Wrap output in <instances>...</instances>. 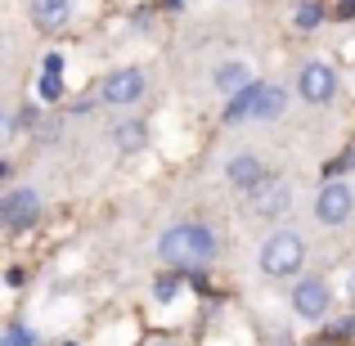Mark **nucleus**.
I'll return each instance as SVG.
<instances>
[{
    "label": "nucleus",
    "instance_id": "8",
    "mask_svg": "<svg viewBox=\"0 0 355 346\" xmlns=\"http://www.w3.org/2000/svg\"><path fill=\"white\" fill-rule=\"evenodd\" d=\"M329 302H333V293H329L324 279H306L293 293V311L302 315V320H324V315H329Z\"/></svg>",
    "mask_w": 355,
    "mask_h": 346
},
{
    "label": "nucleus",
    "instance_id": "3",
    "mask_svg": "<svg viewBox=\"0 0 355 346\" xmlns=\"http://www.w3.org/2000/svg\"><path fill=\"white\" fill-rule=\"evenodd\" d=\"M306 261V243L297 239V234H270L266 248H261V270H266L270 279H288L297 275Z\"/></svg>",
    "mask_w": 355,
    "mask_h": 346
},
{
    "label": "nucleus",
    "instance_id": "15",
    "mask_svg": "<svg viewBox=\"0 0 355 346\" xmlns=\"http://www.w3.org/2000/svg\"><path fill=\"white\" fill-rule=\"evenodd\" d=\"M0 346H36V333L27 329V324H9V329L0 333Z\"/></svg>",
    "mask_w": 355,
    "mask_h": 346
},
{
    "label": "nucleus",
    "instance_id": "19",
    "mask_svg": "<svg viewBox=\"0 0 355 346\" xmlns=\"http://www.w3.org/2000/svg\"><path fill=\"white\" fill-rule=\"evenodd\" d=\"M315 346H329V342H315Z\"/></svg>",
    "mask_w": 355,
    "mask_h": 346
},
{
    "label": "nucleus",
    "instance_id": "4",
    "mask_svg": "<svg viewBox=\"0 0 355 346\" xmlns=\"http://www.w3.org/2000/svg\"><path fill=\"white\" fill-rule=\"evenodd\" d=\"M36 216H41V193H36V189L5 193V202H0V220H5L9 230H32Z\"/></svg>",
    "mask_w": 355,
    "mask_h": 346
},
{
    "label": "nucleus",
    "instance_id": "10",
    "mask_svg": "<svg viewBox=\"0 0 355 346\" xmlns=\"http://www.w3.org/2000/svg\"><path fill=\"white\" fill-rule=\"evenodd\" d=\"M230 184H239L243 193H252L261 180H266V166H261V157H252V153H239L234 162H230Z\"/></svg>",
    "mask_w": 355,
    "mask_h": 346
},
{
    "label": "nucleus",
    "instance_id": "17",
    "mask_svg": "<svg viewBox=\"0 0 355 346\" xmlns=\"http://www.w3.org/2000/svg\"><path fill=\"white\" fill-rule=\"evenodd\" d=\"M347 293H351V302H355V275H351V284H347Z\"/></svg>",
    "mask_w": 355,
    "mask_h": 346
},
{
    "label": "nucleus",
    "instance_id": "7",
    "mask_svg": "<svg viewBox=\"0 0 355 346\" xmlns=\"http://www.w3.org/2000/svg\"><path fill=\"white\" fill-rule=\"evenodd\" d=\"M104 104H117V108H126V104H135L139 95H144V72L139 68H121V72H108V81H104Z\"/></svg>",
    "mask_w": 355,
    "mask_h": 346
},
{
    "label": "nucleus",
    "instance_id": "12",
    "mask_svg": "<svg viewBox=\"0 0 355 346\" xmlns=\"http://www.w3.org/2000/svg\"><path fill=\"white\" fill-rule=\"evenodd\" d=\"M211 81H216V90H220V95H230V99L243 95V90H252V72L243 68V63H220Z\"/></svg>",
    "mask_w": 355,
    "mask_h": 346
},
{
    "label": "nucleus",
    "instance_id": "5",
    "mask_svg": "<svg viewBox=\"0 0 355 346\" xmlns=\"http://www.w3.org/2000/svg\"><path fill=\"white\" fill-rule=\"evenodd\" d=\"M297 90H302L306 104H329V99L338 95V72H333L329 63H306L302 77H297Z\"/></svg>",
    "mask_w": 355,
    "mask_h": 346
},
{
    "label": "nucleus",
    "instance_id": "14",
    "mask_svg": "<svg viewBox=\"0 0 355 346\" xmlns=\"http://www.w3.org/2000/svg\"><path fill=\"white\" fill-rule=\"evenodd\" d=\"M320 18H324V5H320V0H302V5H297V27H302V32H315V27H320Z\"/></svg>",
    "mask_w": 355,
    "mask_h": 346
},
{
    "label": "nucleus",
    "instance_id": "1",
    "mask_svg": "<svg viewBox=\"0 0 355 346\" xmlns=\"http://www.w3.org/2000/svg\"><path fill=\"white\" fill-rule=\"evenodd\" d=\"M216 234L207 225H171L162 234V243H157V252H162L166 266L175 270H202L211 257H216Z\"/></svg>",
    "mask_w": 355,
    "mask_h": 346
},
{
    "label": "nucleus",
    "instance_id": "9",
    "mask_svg": "<svg viewBox=\"0 0 355 346\" xmlns=\"http://www.w3.org/2000/svg\"><path fill=\"white\" fill-rule=\"evenodd\" d=\"M351 207H355V193L347 189V184H324V193H320V202H315V216L324 220V225H342V220L351 216Z\"/></svg>",
    "mask_w": 355,
    "mask_h": 346
},
{
    "label": "nucleus",
    "instance_id": "18",
    "mask_svg": "<svg viewBox=\"0 0 355 346\" xmlns=\"http://www.w3.org/2000/svg\"><path fill=\"white\" fill-rule=\"evenodd\" d=\"M153 346H171V342H153Z\"/></svg>",
    "mask_w": 355,
    "mask_h": 346
},
{
    "label": "nucleus",
    "instance_id": "6",
    "mask_svg": "<svg viewBox=\"0 0 355 346\" xmlns=\"http://www.w3.org/2000/svg\"><path fill=\"white\" fill-rule=\"evenodd\" d=\"M288 202H293V189H288L284 175H266V180L248 193V207L257 211V216H279Z\"/></svg>",
    "mask_w": 355,
    "mask_h": 346
},
{
    "label": "nucleus",
    "instance_id": "2",
    "mask_svg": "<svg viewBox=\"0 0 355 346\" xmlns=\"http://www.w3.org/2000/svg\"><path fill=\"white\" fill-rule=\"evenodd\" d=\"M288 108V90H279V86H252V90H243V95L230 99V108H225V117L230 121H275L279 113Z\"/></svg>",
    "mask_w": 355,
    "mask_h": 346
},
{
    "label": "nucleus",
    "instance_id": "13",
    "mask_svg": "<svg viewBox=\"0 0 355 346\" xmlns=\"http://www.w3.org/2000/svg\"><path fill=\"white\" fill-rule=\"evenodd\" d=\"M113 144L121 148V153H139V148L148 144V126L144 121H121V126L113 130Z\"/></svg>",
    "mask_w": 355,
    "mask_h": 346
},
{
    "label": "nucleus",
    "instance_id": "16",
    "mask_svg": "<svg viewBox=\"0 0 355 346\" xmlns=\"http://www.w3.org/2000/svg\"><path fill=\"white\" fill-rule=\"evenodd\" d=\"M338 14H342V18H351V14H355V0H342V9H338Z\"/></svg>",
    "mask_w": 355,
    "mask_h": 346
},
{
    "label": "nucleus",
    "instance_id": "11",
    "mask_svg": "<svg viewBox=\"0 0 355 346\" xmlns=\"http://www.w3.org/2000/svg\"><path fill=\"white\" fill-rule=\"evenodd\" d=\"M72 14V0H32V18L41 32H59Z\"/></svg>",
    "mask_w": 355,
    "mask_h": 346
}]
</instances>
